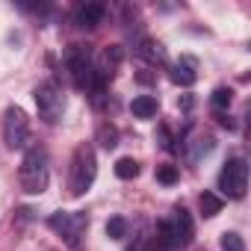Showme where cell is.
Returning <instances> with one entry per match:
<instances>
[{
    "instance_id": "obj_1",
    "label": "cell",
    "mask_w": 251,
    "mask_h": 251,
    "mask_svg": "<svg viewBox=\"0 0 251 251\" xmlns=\"http://www.w3.org/2000/svg\"><path fill=\"white\" fill-rule=\"evenodd\" d=\"M18 183L27 195H42L50 183V169H48V151L42 145L27 148L21 169H18Z\"/></svg>"
},
{
    "instance_id": "obj_2",
    "label": "cell",
    "mask_w": 251,
    "mask_h": 251,
    "mask_svg": "<svg viewBox=\"0 0 251 251\" xmlns=\"http://www.w3.org/2000/svg\"><path fill=\"white\" fill-rule=\"evenodd\" d=\"M65 65H68V74L74 80V86L86 95L92 92H106V86L98 83V74H95V56L89 48L83 45H71L68 48V56H65Z\"/></svg>"
},
{
    "instance_id": "obj_3",
    "label": "cell",
    "mask_w": 251,
    "mask_h": 251,
    "mask_svg": "<svg viewBox=\"0 0 251 251\" xmlns=\"http://www.w3.org/2000/svg\"><path fill=\"white\" fill-rule=\"evenodd\" d=\"M95 177H98V157H95V148L89 142H83L74 148V157H71V172H68L71 195H77V198L86 195L92 189Z\"/></svg>"
},
{
    "instance_id": "obj_4",
    "label": "cell",
    "mask_w": 251,
    "mask_h": 251,
    "mask_svg": "<svg viewBox=\"0 0 251 251\" xmlns=\"http://www.w3.org/2000/svg\"><path fill=\"white\" fill-rule=\"evenodd\" d=\"M36 109H39V118L45 124H56L62 115H65V92L59 86V80H45L36 86Z\"/></svg>"
},
{
    "instance_id": "obj_5",
    "label": "cell",
    "mask_w": 251,
    "mask_h": 251,
    "mask_svg": "<svg viewBox=\"0 0 251 251\" xmlns=\"http://www.w3.org/2000/svg\"><path fill=\"white\" fill-rule=\"evenodd\" d=\"M48 225H50V230H56L71 248H77L80 245V236L86 233V227H89V216L86 213H65V210H59V213H53L50 219H48Z\"/></svg>"
},
{
    "instance_id": "obj_6",
    "label": "cell",
    "mask_w": 251,
    "mask_h": 251,
    "mask_svg": "<svg viewBox=\"0 0 251 251\" xmlns=\"http://www.w3.org/2000/svg\"><path fill=\"white\" fill-rule=\"evenodd\" d=\"M219 189L227 198H242L248 189V166L242 157H230L219 175Z\"/></svg>"
},
{
    "instance_id": "obj_7",
    "label": "cell",
    "mask_w": 251,
    "mask_h": 251,
    "mask_svg": "<svg viewBox=\"0 0 251 251\" xmlns=\"http://www.w3.org/2000/svg\"><path fill=\"white\" fill-rule=\"evenodd\" d=\"M27 139H30V118H27V112L21 106H9L3 112V142H6V148L18 151V148L27 145Z\"/></svg>"
},
{
    "instance_id": "obj_8",
    "label": "cell",
    "mask_w": 251,
    "mask_h": 251,
    "mask_svg": "<svg viewBox=\"0 0 251 251\" xmlns=\"http://www.w3.org/2000/svg\"><path fill=\"white\" fill-rule=\"evenodd\" d=\"M121 62H124V50H121L118 45L103 48V53L95 59V74H98V83H100V86H106V83L112 80V74L121 68Z\"/></svg>"
},
{
    "instance_id": "obj_9",
    "label": "cell",
    "mask_w": 251,
    "mask_h": 251,
    "mask_svg": "<svg viewBox=\"0 0 251 251\" xmlns=\"http://www.w3.org/2000/svg\"><path fill=\"white\" fill-rule=\"evenodd\" d=\"M169 225H172V233H175L177 248H183V245H189L195 239V222H192V216H189L186 207H177L175 216L169 219Z\"/></svg>"
},
{
    "instance_id": "obj_10",
    "label": "cell",
    "mask_w": 251,
    "mask_h": 251,
    "mask_svg": "<svg viewBox=\"0 0 251 251\" xmlns=\"http://www.w3.org/2000/svg\"><path fill=\"white\" fill-rule=\"evenodd\" d=\"M103 3H83V6H77V12H74V27L77 30H95L100 21H103Z\"/></svg>"
},
{
    "instance_id": "obj_11",
    "label": "cell",
    "mask_w": 251,
    "mask_h": 251,
    "mask_svg": "<svg viewBox=\"0 0 251 251\" xmlns=\"http://www.w3.org/2000/svg\"><path fill=\"white\" fill-rule=\"evenodd\" d=\"M133 50H136L145 62H151V65H163V62H166V48H163L160 42L148 39V36H136V39H133Z\"/></svg>"
},
{
    "instance_id": "obj_12",
    "label": "cell",
    "mask_w": 251,
    "mask_h": 251,
    "mask_svg": "<svg viewBox=\"0 0 251 251\" xmlns=\"http://www.w3.org/2000/svg\"><path fill=\"white\" fill-rule=\"evenodd\" d=\"M169 77H172V83H177V86H192L195 80H198V74H195V59H189V56H180V62L169 71Z\"/></svg>"
},
{
    "instance_id": "obj_13",
    "label": "cell",
    "mask_w": 251,
    "mask_h": 251,
    "mask_svg": "<svg viewBox=\"0 0 251 251\" xmlns=\"http://www.w3.org/2000/svg\"><path fill=\"white\" fill-rule=\"evenodd\" d=\"M213 148H216L213 136H195L192 142H186V157H189V163H198V160L207 157Z\"/></svg>"
},
{
    "instance_id": "obj_14",
    "label": "cell",
    "mask_w": 251,
    "mask_h": 251,
    "mask_svg": "<svg viewBox=\"0 0 251 251\" xmlns=\"http://www.w3.org/2000/svg\"><path fill=\"white\" fill-rule=\"evenodd\" d=\"M130 112H133L136 118H154V115H157V98H154V95H139V98H133Z\"/></svg>"
},
{
    "instance_id": "obj_15",
    "label": "cell",
    "mask_w": 251,
    "mask_h": 251,
    "mask_svg": "<svg viewBox=\"0 0 251 251\" xmlns=\"http://www.w3.org/2000/svg\"><path fill=\"white\" fill-rule=\"evenodd\" d=\"M222 198L216 195V192H201V198H198V207H201V216L204 219H213V216H219L222 213Z\"/></svg>"
},
{
    "instance_id": "obj_16",
    "label": "cell",
    "mask_w": 251,
    "mask_h": 251,
    "mask_svg": "<svg viewBox=\"0 0 251 251\" xmlns=\"http://www.w3.org/2000/svg\"><path fill=\"white\" fill-rule=\"evenodd\" d=\"M115 177H121V180L139 177V163H136L133 157H121V160L115 163Z\"/></svg>"
},
{
    "instance_id": "obj_17",
    "label": "cell",
    "mask_w": 251,
    "mask_h": 251,
    "mask_svg": "<svg viewBox=\"0 0 251 251\" xmlns=\"http://www.w3.org/2000/svg\"><path fill=\"white\" fill-rule=\"evenodd\" d=\"M127 230H130V225H127V219H121V216H112L106 222V236L109 239H124V236H127Z\"/></svg>"
},
{
    "instance_id": "obj_18",
    "label": "cell",
    "mask_w": 251,
    "mask_h": 251,
    "mask_svg": "<svg viewBox=\"0 0 251 251\" xmlns=\"http://www.w3.org/2000/svg\"><path fill=\"white\" fill-rule=\"evenodd\" d=\"M98 142H100V148L112 151L118 145V130L112 127V124H100V127H98Z\"/></svg>"
},
{
    "instance_id": "obj_19",
    "label": "cell",
    "mask_w": 251,
    "mask_h": 251,
    "mask_svg": "<svg viewBox=\"0 0 251 251\" xmlns=\"http://www.w3.org/2000/svg\"><path fill=\"white\" fill-rule=\"evenodd\" d=\"M230 100H233V92H230V89H225V86H219V89L210 95V103H213L216 109H227V106H230Z\"/></svg>"
},
{
    "instance_id": "obj_20",
    "label": "cell",
    "mask_w": 251,
    "mask_h": 251,
    "mask_svg": "<svg viewBox=\"0 0 251 251\" xmlns=\"http://www.w3.org/2000/svg\"><path fill=\"white\" fill-rule=\"evenodd\" d=\"M222 251H245L242 236H239V233H233V230L222 233Z\"/></svg>"
},
{
    "instance_id": "obj_21",
    "label": "cell",
    "mask_w": 251,
    "mask_h": 251,
    "mask_svg": "<svg viewBox=\"0 0 251 251\" xmlns=\"http://www.w3.org/2000/svg\"><path fill=\"white\" fill-rule=\"evenodd\" d=\"M157 180H160V183H166V186L177 183V169H175V166H169V163L157 166Z\"/></svg>"
},
{
    "instance_id": "obj_22",
    "label": "cell",
    "mask_w": 251,
    "mask_h": 251,
    "mask_svg": "<svg viewBox=\"0 0 251 251\" xmlns=\"http://www.w3.org/2000/svg\"><path fill=\"white\" fill-rule=\"evenodd\" d=\"M127 251H151V239H148V236H136V242H133Z\"/></svg>"
}]
</instances>
